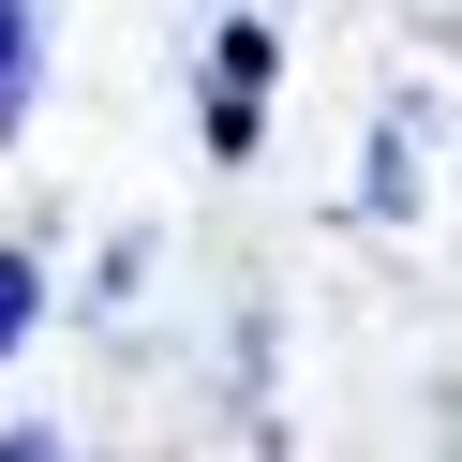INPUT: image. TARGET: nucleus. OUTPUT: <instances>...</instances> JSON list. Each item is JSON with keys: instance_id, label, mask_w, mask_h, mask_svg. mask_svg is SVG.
Wrapping results in <instances>:
<instances>
[{"instance_id": "f257e3e1", "label": "nucleus", "mask_w": 462, "mask_h": 462, "mask_svg": "<svg viewBox=\"0 0 462 462\" xmlns=\"http://www.w3.org/2000/svg\"><path fill=\"white\" fill-rule=\"evenodd\" d=\"M254 105H269V31L239 15V31L209 45V150H224V164L254 150Z\"/></svg>"}, {"instance_id": "7ed1b4c3", "label": "nucleus", "mask_w": 462, "mask_h": 462, "mask_svg": "<svg viewBox=\"0 0 462 462\" xmlns=\"http://www.w3.org/2000/svg\"><path fill=\"white\" fill-rule=\"evenodd\" d=\"M31 328H45V254H31V239H0V358H15Z\"/></svg>"}, {"instance_id": "f03ea898", "label": "nucleus", "mask_w": 462, "mask_h": 462, "mask_svg": "<svg viewBox=\"0 0 462 462\" xmlns=\"http://www.w3.org/2000/svg\"><path fill=\"white\" fill-rule=\"evenodd\" d=\"M31 90H45V15H31V0H0V134L31 120Z\"/></svg>"}]
</instances>
